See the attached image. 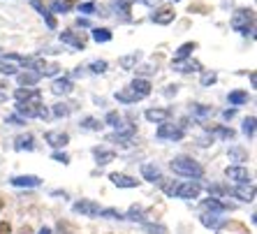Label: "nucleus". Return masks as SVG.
Segmentation results:
<instances>
[{
  "label": "nucleus",
  "mask_w": 257,
  "mask_h": 234,
  "mask_svg": "<svg viewBox=\"0 0 257 234\" xmlns=\"http://www.w3.org/2000/svg\"><path fill=\"white\" fill-rule=\"evenodd\" d=\"M93 40H95L97 44H100V42H109V40H111V30H107V28H95V30H93Z\"/></svg>",
  "instance_id": "obj_27"
},
{
  "label": "nucleus",
  "mask_w": 257,
  "mask_h": 234,
  "mask_svg": "<svg viewBox=\"0 0 257 234\" xmlns=\"http://www.w3.org/2000/svg\"><path fill=\"white\" fill-rule=\"evenodd\" d=\"M17 234H33V227H30V225H24V227H19Z\"/></svg>",
  "instance_id": "obj_50"
},
{
  "label": "nucleus",
  "mask_w": 257,
  "mask_h": 234,
  "mask_svg": "<svg viewBox=\"0 0 257 234\" xmlns=\"http://www.w3.org/2000/svg\"><path fill=\"white\" fill-rule=\"evenodd\" d=\"M44 139H47V144H51L54 149H63V146L70 144V135H67V132H47Z\"/></svg>",
  "instance_id": "obj_11"
},
{
  "label": "nucleus",
  "mask_w": 257,
  "mask_h": 234,
  "mask_svg": "<svg viewBox=\"0 0 257 234\" xmlns=\"http://www.w3.org/2000/svg\"><path fill=\"white\" fill-rule=\"evenodd\" d=\"M17 70H19V67L14 65V63H10L5 56L0 58V72H3V74H17Z\"/></svg>",
  "instance_id": "obj_31"
},
{
  "label": "nucleus",
  "mask_w": 257,
  "mask_h": 234,
  "mask_svg": "<svg viewBox=\"0 0 257 234\" xmlns=\"http://www.w3.org/2000/svg\"><path fill=\"white\" fill-rule=\"evenodd\" d=\"M144 232H149V234H167V227H165V225H153V222H144Z\"/></svg>",
  "instance_id": "obj_34"
},
{
  "label": "nucleus",
  "mask_w": 257,
  "mask_h": 234,
  "mask_svg": "<svg viewBox=\"0 0 257 234\" xmlns=\"http://www.w3.org/2000/svg\"><path fill=\"white\" fill-rule=\"evenodd\" d=\"M5 100H7V95L3 93V90H0V102H5Z\"/></svg>",
  "instance_id": "obj_55"
},
{
  "label": "nucleus",
  "mask_w": 257,
  "mask_h": 234,
  "mask_svg": "<svg viewBox=\"0 0 257 234\" xmlns=\"http://www.w3.org/2000/svg\"><path fill=\"white\" fill-rule=\"evenodd\" d=\"M142 176L146 181H151V183H158L162 179V172L158 165H142Z\"/></svg>",
  "instance_id": "obj_19"
},
{
  "label": "nucleus",
  "mask_w": 257,
  "mask_h": 234,
  "mask_svg": "<svg viewBox=\"0 0 257 234\" xmlns=\"http://www.w3.org/2000/svg\"><path fill=\"white\" fill-rule=\"evenodd\" d=\"M243 135L245 137H255V116H248V119L243 121Z\"/></svg>",
  "instance_id": "obj_32"
},
{
  "label": "nucleus",
  "mask_w": 257,
  "mask_h": 234,
  "mask_svg": "<svg viewBox=\"0 0 257 234\" xmlns=\"http://www.w3.org/2000/svg\"><path fill=\"white\" fill-rule=\"evenodd\" d=\"M197 49V44L195 42H186V44H181L179 51H176V56H174V60H188L190 58V54Z\"/></svg>",
  "instance_id": "obj_24"
},
{
  "label": "nucleus",
  "mask_w": 257,
  "mask_h": 234,
  "mask_svg": "<svg viewBox=\"0 0 257 234\" xmlns=\"http://www.w3.org/2000/svg\"><path fill=\"white\" fill-rule=\"evenodd\" d=\"M234 114H236V109H227V111H225V119H232Z\"/></svg>",
  "instance_id": "obj_51"
},
{
  "label": "nucleus",
  "mask_w": 257,
  "mask_h": 234,
  "mask_svg": "<svg viewBox=\"0 0 257 234\" xmlns=\"http://www.w3.org/2000/svg\"><path fill=\"white\" fill-rule=\"evenodd\" d=\"M192 111H195V114H199V116L211 114V109H209V107H204V104H192Z\"/></svg>",
  "instance_id": "obj_44"
},
{
  "label": "nucleus",
  "mask_w": 257,
  "mask_h": 234,
  "mask_svg": "<svg viewBox=\"0 0 257 234\" xmlns=\"http://www.w3.org/2000/svg\"><path fill=\"white\" fill-rule=\"evenodd\" d=\"M135 132H137V126L127 123V128H118L114 135H109V142H120V144H127V142L135 137Z\"/></svg>",
  "instance_id": "obj_8"
},
{
  "label": "nucleus",
  "mask_w": 257,
  "mask_h": 234,
  "mask_svg": "<svg viewBox=\"0 0 257 234\" xmlns=\"http://www.w3.org/2000/svg\"><path fill=\"white\" fill-rule=\"evenodd\" d=\"M30 5H33V10H37V12L42 14V19H44V21H47V26H49V28H56V19L51 17V14H49V7L44 5L42 0H33Z\"/></svg>",
  "instance_id": "obj_20"
},
{
  "label": "nucleus",
  "mask_w": 257,
  "mask_h": 234,
  "mask_svg": "<svg viewBox=\"0 0 257 234\" xmlns=\"http://www.w3.org/2000/svg\"><path fill=\"white\" fill-rule=\"evenodd\" d=\"M109 179H111V183H114L116 188H137L139 186L137 179H132V176H127V174H118V172H114Z\"/></svg>",
  "instance_id": "obj_14"
},
{
  "label": "nucleus",
  "mask_w": 257,
  "mask_h": 234,
  "mask_svg": "<svg viewBox=\"0 0 257 234\" xmlns=\"http://www.w3.org/2000/svg\"><path fill=\"white\" fill-rule=\"evenodd\" d=\"M70 104H63V102H58V104H54V116H70Z\"/></svg>",
  "instance_id": "obj_36"
},
{
  "label": "nucleus",
  "mask_w": 257,
  "mask_h": 234,
  "mask_svg": "<svg viewBox=\"0 0 257 234\" xmlns=\"http://www.w3.org/2000/svg\"><path fill=\"white\" fill-rule=\"evenodd\" d=\"M14 149L17 151H33L35 149V139H33V135H19V137L14 139Z\"/></svg>",
  "instance_id": "obj_21"
},
{
  "label": "nucleus",
  "mask_w": 257,
  "mask_h": 234,
  "mask_svg": "<svg viewBox=\"0 0 257 234\" xmlns=\"http://www.w3.org/2000/svg\"><path fill=\"white\" fill-rule=\"evenodd\" d=\"M215 132H218L220 137H225V139H232L234 137V130H227V128H215Z\"/></svg>",
  "instance_id": "obj_46"
},
{
  "label": "nucleus",
  "mask_w": 257,
  "mask_h": 234,
  "mask_svg": "<svg viewBox=\"0 0 257 234\" xmlns=\"http://www.w3.org/2000/svg\"><path fill=\"white\" fill-rule=\"evenodd\" d=\"M116 100H118V102H137L139 97L135 95L130 88H125V90H118V93H116Z\"/></svg>",
  "instance_id": "obj_28"
},
{
  "label": "nucleus",
  "mask_w": 257,
  "mask_h": 234,
  "mask_svg": "<svg viewBox=\"0 0 257 234\" xmlns=\"http://www.w3.org/2000/svg\"><path fill=\"white\" fill-rule=\"evenodd\" d=\"M107 123H109V126H114L116 130H118V128H120V116L116 114V111H109V114H107Z\"/></svg>",
  "instance_id": "obj_40"
},
{
  "label": "nucleus",
  "mask_w": 257,
  "mask_h": 234,
  "mask_svg": "<svg viewBox=\"0 0 257 234\" xmlns=\"http://www.w3.org/2000/svg\"><path fill=\"white\" fill-rule=\"evenodd\" d=\"M95 10H97L95 3H84V5H79V12L81 14H93Z\"/></svg>",
  "instance_id": "obj_42"
},
{
  "label": "nucleus",
  "mask_w": 257,
  "mask_h": 234,
  "mask_svg": "<svg viewBox=\"0 0 257 234\" xmlns=\"http://www.w3.org/2000/svg\"><path fill=\"white\" fill-rule=\"evenodd\" d=\"M60 67L58 65H44L42 70H40V74H42V77H54L56 72H58Z\"/></svg>",
  "instance_id": "obj_41"
},
{
  "label": "nucleus",
  "mask_w": 257,
  "mask_h": 234,
  "mask_svg": "<svg viewBox=\"0 0 257 234\" xmlns=\"http://www.w3.org/2000/svg\"><path fill=\"white\" fill-rule=\"evenodd\" d=\"M77 5V0H54V12H58V14H67L72 10V7Z\"/></svg>",
  "instance_id": "obj_25"
},
{
  "label": "nucleus",
  "mask_w": 257,
  "mask_h": 234,
  "mask_svg": "<svg viewBox=\"0 0 257 234\" xmlns=\"http://www.w3.org/2000/svg\"><path fill=\"white\" fill-rule=\"evenodd\" d=\"M14 97H17V102H26V100H35V97H42V95H40L37 88H17Z\"/></svg>",
  "instance_id": "obj_23"
},
{
  "label": "nucleus",
  "mask_w": 257,
  "mask_h": 234,
  "mask_svg": "<svg viewBox=\"0 0 257 234\" xmlns=\"http://www.w3.org/2000/svg\"><path fill=\"white\" fill-rule=\"evenodd\" d=\"M104 70H107V60H95V63H90V72L102 74Z\"/></svg>",
  "instance_id": "obj_37"
},
{
  "label": "nucleus",
  "mask_w": 257,
  "mask_h": 234,
  "mask_svg": "<svg viewBox=\"0 0 257 234\" xmlns=\"http://www.w3.org/2000/svg\"><path fill=\"white\" fill-rule=\"evenodd\" d=\"M139 72H142V74H151V72H156V70H151V67H142Z\"/></svg>",
  "instance_id": "obj_52"
},
{
  "label": "nucleus",
  "mask_w": 257,
  "mask_h": 234,
  "mask_svg": "<svg viewBox=\"0 0 257 234\" xmlns=\"http://www.w3.org/2000/svg\"><path fill=\"white\" fill-rule=\"evenodd\" d=\"M10 183L17 188H37L42 183V179H40V176H33V174H26V176H12Z\"/></svg>",
  "instance_id": "obj_9"
},
{
  "label": "nucleus",
  "mask_w": 257,
  "mask_h": 234,
  "mask_svg": "<svg viewBox=\"0 0 257 234\" xmlns=\"http://www.w3.org/2000/svg\"><path fill=\"white\" fill-rule=\"evenodd\" d=\"M95 153V160H97V165H109V162L116 158V153L114 151H100V149H95L93 151Z\"/></svg>",
  "instance_id": "obj_26"
},
{
  "label": "nucleus",
  "mask_w": 257,
  "mask_h": 234,
  "mask_svg": "<svg viewBox=\"0 0 257 234\" xmlns=\"http://www.w3.org/2000/svg\"><path fill=\"white\" fill-rule=\"evenodd\" d=\"M202 225H206V227H218V225H220L218 213H204V216H202Z\"/></svg>",
  "instance_id": "obj_33"
},
{
  "label": "nucleus",
  "mask_w": 257,
  "mask_h": 234,
  "mask_svg": "<svg viewBox=\"0 0 257 234\" xmlns=\"http://www.w3.org/2000/svg\"><path fill=\"white\" fill-rule=\"evenodd\" d=\"M144 116H146V121H151V123H167L172 111H169V109H146Z\"/></svg>",
  "instance_id": "obj_18"
},
{
  "label": "nucleus",
  "mask_w": 257,
  "mask_h": 234,
  "mask_svg": "<svg viewBox=\"0 0 257 234\" xmlns=\"http://www.w3.org/2000/svg\"><path fill=\"white\" fill-rule=\"evenodd\" d=\"M172 67L174 70H179V72H199L202 70V63L197 60H172Z\"/></svg>",
  "instance_id": "obj_15"
},
{
  "label": "nucleus",
  "mask_w": 257,
  "mask_h": 234,
  "mask_svg": "<svg viewBox=\"0 0 257 234\" xmlns=\"http://www.w3.org/2000/svg\"><path fill=\"white\" fill-rule=\"evenodd\" d=\"M229 156L236 158V160H243V158H245V151H241V149H232V151H229Z\"/></svg>",
  "instance_id": "obj_47"
},
{
  "label": "nucleus",
  "mask_w": 257,
  "mask_h": 234,
  "mask_svg": "<svg viewBox=\"0 0 257 234\" xmlns=\"http://www.w3.org/2000/svg\"><path fill=\"white\" fill-rule=\"evenodd\" d=\"M137 60H139V51H135L132 56H123V58H120V67H125V70H132V67L137 65Z\"/></svg>",
  "instance_id": "obj_30"
},
{
  "label": "nucleus",
  "mask_w": 257,
  "mask_h": 234,
  "mask_svg": "<svg viewBox=\"0 0 257 234\" xmlns=\"http://www.w3.org/2000/svg\"><path fill=\"white\" fill-rule=\"evenodd\" d=\"M202 206H204L206 211H211V213H222V211L234 209L232 204H227V202H220L218 197H209V199H204Z\"/></svg>",
  "instance_id": "obj_13"
},
{
  "label": "nucleus",
  "mask_w": 257,
  "mask_h": 234,
  "mask_svg": "<svg viewBox=\"0 0 257 234\" xmlns=\"http://www.w3.org/2000/svg\"><path fill=\"white\" fill-rule=\"evenodd\" d=\"M225 176L234 183H239V186H248L250 183V174H248V169L245 167H239V165H232V167L225 169Z\"/></svg>",
  "instance_id": "obj_5"
},
{
  "label": "nucleus",
  "mask_w": 257,
  "mask_h": 234,
  "mask_svg": "<svg viewBox=\"0 0 257 234\" xmlns=\"http://www.w3.org/2000/svg\"><path fill=\"white\" fill-rule=\"evenodd\" d=\"M250 84H252V88H255V84H257V74L255 72L250 74Z\"/></svg>",
  "instance_id": "obj_53"
},
{
  "label": "nucleus",
  "mask_w": 257,
  "mask_h": 234,
  "mask_svg": "<svg viewBox=\"0 0 257 234\" xmlns=\"http://www.w3.org/2000/svg\"><path fill=\"white\" fill-rule=\"evenodd\" d=\"M172 172L181 176H188V179H202L204 176V167L197 160H192L190 156H176L172 162H169Z\"/></svg>",
  "instance_id": "obj_2"
},
{
  "label": "nucleus",
  "mask_w": 257,
  "mask_h": 234,
  "mask_svg": "<svg viewBox=\"0 0 257 234\" xmlns=\"http://www.w3.org/2000/svg\"><path fill=\"white\" fill-rule=\"evenodd\" d=\"M215 79H218V74H215V72H206V74H202V86H211V84H215Z\"/></svg>",
  "instance_id": "obj_43"
},
{
  "label": "nucleus",
  "mask_w": 257,
  "mask_h": 234,
  "mask_svg": "<svg viewBox=\"0 0 257 234\" xmlns=\"http://www.w3.org/2000/svg\"><path fill=\"white\" fill-rule=\"evenodd\" d=\"M100 216H104V218H116V220H120V218H125L120 211H116V209H102L100 211Z\"/></svg>",
  "instance_id": "obj_38"
},
{
  "label": "nucleus",
  "mask_w": 257,
  "mask_h": 234,
  "mask_svg": "<svg viewBox=\"0 0 257 234\" xmlns=\"http://www.w3.org/2000/svg\"><path fill=\"white\" fill-rule=\"evenodd\" d=\"M176 19V12H174L172 7H162V10H158L156 14H153V21H156L158 26H169Z\"/></svg>",
  "instance_id": "obj_17"
},
{
  "label": "nucleus",
  "mask_w": 257,
  "mask_h": 234,
  "mask_svg": "<svg viewBox=\"0 0 257 234\" xmlns=\"http://www.w3.org/2000/svg\"><path fill=\"white\" fill-rule=\"evenodd\" d=\"M229 102L232 104H245L248 102V93H245V90H234V93H229Z\"/></svg>",
  "instance_id": "obj_29"
},
{
  "label": "nucleus",
  "mask_w": 257,
  "mask_h": 234,
  "mask_svg": "<svg viewBox=\"0 0 257 234\" xmlns=\"http://www.w3.org/2000/svg\"><path fill=\"white\" fill-rule=\"evenodd\" d=\"M60 42L70 44V47L79 49V51L86 49V37L81 35V33H74V30H63V33H60Z\"/></svg>",
  "instance_id": "obj_6"
},
{
  "label": "nucleus",
  "mask_w": 257,
  "mask_h": 234,
  "mask_svg": "<svg viewBox=\"0 0 257 234\" xmlns=\"http://www.w3.org/2000/svg\"><path fill=\"white\" fill-rule=\"evenodd\" d=\"M7 123H12V126H24V119L21 116H7Z\"/></svg>",
  "instance_id": "obj_48"
},
{
  "label": "nucleus",
  "mask_w": 257,
  "mask_h": 234,
  "mask_svg": "<svg viewBox=\"0 0 257 234\" xmlns=\"http://www.w3.org/2000/svg\"><path fill=\"white\" fill-rule=\"evenodd\" d=\"M181 137H183V128L181 126L160 123V128H158V139H172V142H179Z\"/></svg>",
  "instance_id": "obj_7"
},
{
  "label": "nucleus",
  "mask_w": 257,
  "mask_h": 234,
  "mask_svg": "<svg viewBox=\"0 0 257 234\" xmlns=\"http://www.w3.org/2000/svg\"><path fill=\"white\" fill-rule=\"evenodd\" d=\"M51 158H54L56 162H63V165H67V162H70V156H67V153H60V151H56Z\"/></svg>",
  "instance_id": "obj_45"
},
{
  "label": "nucleus",
  "mask_w": 257,
  "mask_h": 234,
  "mask_svg": "<svg viewBox=\"0 0 257 234\" xmlns=\"http://www.w3.org/2000/svg\"><path fill=\"white\" fill-rule=\"evenodd\" d=\"M158 186H162V190L167 192L169 197H181V199H197L202 186L197 181H181V183H169L165 176L158 181Z\"/></svg>",
  "instance_id": "obj_1"
},
{
  "label": "nucleus",
  "mask_w": 257,
  "mask_h": 234,
  "mask_svg": "<svg viewBox=\"0 0 257 234\" xmlns=\"http://www.w3.org/2000/svg\"><path fill=\"white\" fill-rule=\"evenodd\" d=\"M225 195H232V197H239L241 202H252L255 199V188H225Z\"/></svg>",
  "instance_id": "obj_10"
},
{
  "label": "nucleus",
  "mask_w": 257,
  "mask_h": 234,
  "mask_svg": "<svg viewBox=\"0 0 257 234\" xmlns=\"http://www.w3.org/2000/svg\"><path fill=\"white\" fill-rule=\"evenodd\" d=\"M17 79H19V84L24 86V88H28V86H35L37 81L42 79V74L35 72V70H24V72L17 74Z\"/></svg>",
  "instance_id": "obj_16"
},
{
  "label": "nucleus",
  "mask_w": 257,
  "mask_h": 234,
  "mask_svg": "<svg viewBox=\"0 0 257 234\" xmlns=\"http://www.w3.org/2000/svg\"><path fill=\"white\" fill-rule=\"evenodd\" d=\"M127 220H135V222H142L144 220V209L142 206H130V211H127Z\"/></svg>",
  "instance_id": "obj_35"
},
{
  "label": "nucleus",
  "mask_w": 257,
  "mask_h": 234,
  "mask_svg": "<svg viewBox=\"0 0 257 234\" xmlns=\"http://www.w3.org/2000/svg\"><path fill=\"white\" fill-rule=\"evenodd\" d=\"M51 90H54L56 95H67V93H72V81L70 79H56L54 84H51Z\"/></svg>",
  "instance_id": "obj_22"
},
{
  "label": "nucleus",
  "mask_w": 257,
  "mask_h": 234,
  "mask_svg": "<svg viewBox=\"0 0 257 234\" xmlns=\"http://www.w3.org/2000/svg\"><path fill=\"white\" fill-rule=\"evenodd\" d=\"M0 209H3V199H0Z\"/></svg>",
  "instance_id": "obj_56"
},
{
  "label": "nucleus",
  "mask_w": 257,
  "mask_h": 234,
  "mask_svg": "<svg viewBox=\"0 0 257 234\" xmlns=\"http://www.w3.org/2000/svg\"><path fill=\"white\" fill-rule=\"evenodd\" d=\"M0 234H12V225H10L7 220L0 222Z\"/></svg>",
  "instance_id": "obj_49"
},
{
  "label": "nucleus",
  "mask_w": 257,
  "mask_h": 234,
  "mask_svg": "<svg viewBox=\"0 0 257 234\" xmlns=\"http://www.w3.org/2000/svg\"><path fill=\"white\" fill-rule=\"evenodd\" d=\"M127 88H130L132 93L139 97V100H142V97H146V95H151V81H149V79H139L137 77L130 86H127Z\"/></svg>",
  "instance_id": "obj_12"
},
{
  "label": "nucleus",
  "mask_w": 257,
  "mask_h": 234,
  "mask_svg": "<svg viewBox=\"0 0 257 234\" xmlns=\"http://www.w3.org/2000/svg\"><path fill=\"white\" fill-rule=\"evenodd\" d=\"M72 211H74V213H81V216H86V218H95V216H100L102 206L95 204L93 199H81V202H74Z\"/></svg>",
  "instance_id": "obj_4"
},
{
  "label": "nucleus",
  "mask_w": 257,
  "mask_h": 234,
  "mask_svg": "<svg viewBox=\"0 0 257 234\" xmlns=\"http://www.w3.org/2000/svg\"><path fill=\"white\" fill-rule=\"evenodd\" d=\"M40 234H51V227H42L40 229Z\"/></svg>",
  "instance_id": "obj_54"
},
{
  "label": "nucleus",
  "mask_w": 257,
  "mask_h": 234,
  "mask_svg": "<svg viewBox=\"0 0 257 234\" xmlns=\"http://www.w3.org/2000/svg\"><path fill=\"white\" fill-rule=\"evenodd\" d=\"M81 126H84L86 130H100V128H102V123H100V121H97V119H86L84 123H81Z\"/></svg>",
  "instance_id": "obj_39"
},
{
  "label": "nucleus",
  "mask_w": 257,
  "mask_h": 234,
  "mask_svg": "<svg viewBox=\"0 0 257 234\" xmlns=\"http://www.w3.org/2000/svg\"><path fill=\"white\" fill-rule=\"evenodd\" d=\"M252 24H255V17H252L250 10H239V12H234L232 17V28L241 35H248L252 33Z\"/></svg>",
  "instance_id": "obj_3"
}]
</instances>
